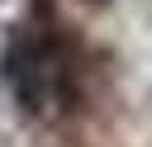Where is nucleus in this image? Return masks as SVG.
Listing matches in <instances>:
<instances>
[{
	"mask_svg": "<svg viewBox=\"0 0 152 147\" xmlns=\"http://www.w3.org/2000/svg\"><path fill=\"white\" fill-rule=\"evenodd\" d=\"M5 81L14 90V104L28 119H62L81 95V52L66 24L52 14L48 0L33 5V14L10 33L5 47Z\"/></svg>",
	"mask_w": 152,
	"mask_h": 147,
	"instance_id": "nucleus-1",
	"label": "nucleus"
},
{
	"mask_svg": "<svg viewBox=\"0 0 152 147\" xmlns=\"http://www.w3.org/2000/svg\"><path fill=\"white\" fill-rule=\"evenodd\" d=\"M86 9H104V5H114V0H81Z\"/></svg>",
	"mask_w": 152,
	"mask_h": 147,
	"instance_id": "nucleus-2",
	"label": "nucleus"
}]
</instances>
